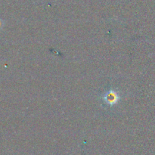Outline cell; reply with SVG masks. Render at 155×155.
Wrapping results in <instances>:
<instances>
[{
    "mask_svg": "<svg viewBox=\"0 0 155 155\" xmlns=\"http://www.w3.org/2000/svg\"><path fill=\"white\" fill-rule=\"evenodd\" d=\"M2 27V21L1 20H0V28H1Z\"/></svg>",
    "mask_w": 155,
    "mask_h": 155,
    "instance_id": "2",
    "label": "cell"
},
{
    "mask_svg": "<svg viewBox=\"0 0 155 155\" xmlns=\"http://www.w3.org/2000/svg\"><path fill=\"white\" fill-rule=\"evenodd\" d=\"M104 100L107 103L110 104H114L116 102H117L118 100V95L114 92V91H109L107 92L105 95H104Z\"/></svg>",
    "mask_w": 155,
    "mask_h": 155,
    "instance_id": "1",
    "label": "cell"
}]
</instances>
